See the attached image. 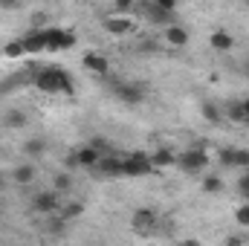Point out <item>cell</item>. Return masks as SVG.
<instances>
[{
	"instance_id": "cell-1",
	"label": "cell",
	"mask_w": 249,
	"mask_h": 246,
	"mask_svg": "<svg viewBox=\"0 0 249 246\" xmlns=\"http://www.w3.org/2000/svg\"><path fill=\"white\" fill-rule=\"evenodd\" d=\"M35 90L47 93V96H72L75 93V81L64 67H44L35 72Z\"/></svg>"
},
{
	"instance_id": "cell-2",
	"label": "cell",
	"mask_w": 249,
	"mask_h": 246,
	"mask_svg": "<svg viewBox=\"0 0 249 246\" xmlns=\"http://www.w3.org/2000/svg\"><path fill=\"white\" fill-rule=\"evenodd\" d=\"M151 174H157V168H154V162H151V154H145V151H130V154L122 157V177L136 180V177H151Z\"/></svg>"
},
{
	"instance_id": "cell-3",
	"label": "cell",
	"mask_w": 249,
	"mask_h": 246,
	"mask_svg": "<svg viewBox=\"0 0 249 246\" xmlns=\"http://www.w3.org/2000/svg\"><path fill=\"white\" fill-rule=\"evenodd\" d=\"M209 162H212V157L206 154V148H186L177 154V168L186 174H194V177H200L209 168Z\"/></svg>"
},
{
	"instance_id": "cell-4",
	"label": "cell",
	"mask_w": 249,
	"mask_h": 246,
	"mask_svg": "<svg viewBox=\"0 0 249 246\" xmlns=\"http://www.w3.org/2000/svg\"><path fill=\"white\" fill-rule=\"evenodd\" d=\"M44 41H47V53H67L75 47V32L53 26V29H44Z\"/></svg>"
},
{
	"instance_id": "cell-5",
	"label": "cell",
	"mask_w": 249,
	"mask_h": 246,
	"mask_svg": "<svg viewBox=\"0 0 249 246\" xmlns=\"http://www.w3.org/2000/svg\"><path fill=\"white\" fill-rule=\"evenodd\" d=\"M102 29H105L107 35H113V38H124V35H133L136 23H133V18H130L127 12H116V15H107V18L102 20Z\"/></svg>"
},
{
	"instance_id": "cell-6",
	"label": "cell",
	"mask_w": 249,
	"mask_h": 246,
	"mask_svg": "<svg viewBox=\"0 0 249 246\" xmlns=\"http://www.w3.org/2000/svg\"><path fill=\"white\" fill-rule=\"evenodd\" d=\"M61 194L55 191V188H50V191H38L35 197H32V209L38 211V214H58V209H61Z\"/></svg>"
},
{
	"instance_id": "cell-7",
	"label": "cell",
	"mask_w": 249,
	"mask_h": 246,
	"mask_svg": "<svg viewBox=\"0 0 249 246\" xmlns=\"http://www.w3.org/2000/svg\"><path fill=\"white\" fill-rule=\"evenodd\" d=\"M102 159V151L96 145H81L70 154V165H78V168H96Z\"/></svg>"
},
{
	"instance_id": "cell-8",
	"label": "cell",
	"mask_w": 249,
	"mask_h": 246,
	"mask_svg": "<svg viewBox=\"0 0 249 246\" xmlns=\"http://www.w3.org/2000/svg\"><path fill=\"white\" fill-rule=\"evenodd\" d=\"M113 96L124 105H139L145 99V87L136 81H122V84H113Z\"/></svg>"
},
{
	"instance_id": "cell-9",
	"label": "cell",
	"mask_w": 249,
	"mask_h": 246,
	"mask_svg": "<svg viewBox=\"0 0 249 246\" xmlns=\"http://www.w3.org/2000/svg\"><path fill=\"white\" fill-rule=\"evenodd\" d=\"M162 38H165V44L168 47H174V50H183L188 47V41H191V35H188V29L183 23H168V26H162Z\"/></svg>"
},
{
	"instance_id": "cell-10",
	"label": "cell",
	"mask_w": 249,
	"mask_h": 246,
	"mask_svg": "<svg viewBox=\"0 0 249 246\" xmlns=\"http://www.w3.org/2000/svg\"><path fill=\"white\" fill-rule=\"evenodd\" d=\"M93 171H99L107 180H116V177H122V157H116V154L107 151V154H102V159H99V165Z\"/></svg>"
},
{
	"instance_id": "cell-11",
	"label": "cell",
	"mask_w": 249,
	"mask_h": 246,
	"mask_svg": "<svg viewBox=\"0 0 249 246\" xmlns=\"http://www.w3.org/2000/svg\"><path fill=\"white\" fill-rule=\"evenodd\" d=\"M157 223H160V217H157L154 209H136V211L130 214V226H133L136 232H154Z\"/></svg>"
},
{
	"instance_id": "cell-12",
	"label": "cell",
	"mask_w": 249,
	"mask_h": 246,
	"mask_svg": "<svg viewBox=\"0 0 249 246\" xmlns=\"http://www.w3.org/2000/svg\"><path fill=\"white\" fill-rule=\"evenodd\" d=\"M81 67L93 75H107L110 72V61L102 55V53H84L81 55Z\"/></svg>"
},
{
	"instance_id": "cell-13",
	"label": "cell",
	"mask_w": 249,
	"mask_h": 246,
	"mask_svg": "<svg viewBox=\"0 0 249 246\" xmlns=\"http://www.w3.org/2000/svg\"><path fill=\"white\" fill-rule=\"evenodd\" d=\"M177 154L180 151H174V148H157V151H151V162H154L157 171L177 168Z\"/></svg>"
},
{
	"instance_id": "cell-14",
	"label": "cell",
	"mask_w": 249,
	"mask_h": 246,
	"mask_svg": "<svg viewBox=\"0 0 249 246\" xmlns=\"http://www.w3.org/2000/svg\"><path fill=\"white\" fill-rule=\"evenodd\" d=\"M142 15H145V20H151V23H160V26H168V23H174V12H165V9H160L154 0L142 6Z\"/></svg>"
},
{
	"instance_id": "cell-15",
	"label": "cell",
	"mask_w": 249,
	"mask_h": 246,
	"mask_svg": "<svg viewBox=\"0 0 249 246\" xmlns=\"http://www.w3.org/2000/svg\"><path fill=\"white\" fill-rule=\"evenodd\" d=\"M20 41H23V50H26V55H41V53H47L44 29H32V32H26Z\"/></svg>"
},
{
	"instance_id": "cell-16",
	"label": "cell",
	"mask_w": 249,
	"mask_h": 246,
	"mask_svg": "<svg viewBox=\"0 0 249 246\" xmlns=\"http://www.w3.org/2000/svg\"><path fill=\"white\" fill-rule=\"evenodd\" d=\"M209 47L217 50V53H232V50H235V38H232V32H226V29H214V32L209 35Z\"/></svg>"
},
{
	"instance_id": "cell-17",
	"label": "cell",
	"mask_w": 249,
	"mask_h": 246,
	"mask_svg": "<svg viewBox=\"0 0 249 246\" xmlns=\"http://www.w3.org/2000/svg\"><path fill=\"white\" fill-rule=\"evenodd\" d=\"M35 177H38V168H35L32 162H23V165L12 168V174H9V180H12L15 185H32Z\"/></svg>"
},
{
	"instance_id": "cell-18",
	"label": "cell",
	"mask_w": 249,
	"mask_h": 246,
	"mask_svg": "<svg viewBox=\"0 0 249 246\" xmlns=\"http://www.w3.org/2000/svg\"><path fill=\"white\" fill-rule=\"evenodd\" d=\"M223 116H226L232 124H249V113L244 110L241 102H229V105L223 107Z\"/></svg>"
},
{
	"instance_id": "cell-19",
	"label": "cell",
	"mask_w": 249,
	"mask_h": 246,
	"mask_svg": "<svg viewBox=\"0 0 249 246\" xmlns=\"http://www.w3.org/2000/svg\"><path fill=\"white\" fill-rule=\"evenodd\" d=\"M223 188H226L223 177H217V174H206V171H203V177H200V191H203V194H220Z\"/></svg>"
},
{
	"instance_id": "cell-20",
	"label": "cell",
	"mask_w": 249,
	"mask_h": 246,
	"mask_svg": "<svg viewBox=\"0 0 249 246\" xmlns=\"http://www.w3.org/2000/svg\"><path fill=\"white\" fill-rule=\"evenodd\" d=\"M3 122H6V127H9V130H20V127H26V122H29V116H26L23 110L12 107V110L6 113V119H3Z\"/></svg>"
},
{
	"instance_id": "cell-21",
	"label": "cell",
	"mask_w": 249,
	"mask_h": 246,
	"mask_svg": "<svg viewBox=\"0 0 249 246\" xmlns=\"http://www.w3.org/2000/svg\"><path fill=\"white\" fill-rule=\"evenodd\" d=\"M3 55H6L9 61H18V58H23V55H26V50H23V41H20V38L9 41V44L3 47Z\"/></svg>"
},
{
	"instance_id": "cell-22",
	"label": "cell",
	"mask_w": 249,
	"mask_h": 246,
	"mask_svg": "<svg viewBox=\"0 0 249 246\" xmlns=\"http://www.w3.org/2000/svg\"><path fill=\"white\" fill-rule=\"evenodd\" d=\"M200 113H203V119H206V122H212V124H217L220 119H223V110H220V107H214L212 102H203V105H200Z\"/></svg>"
},
{
	"instance_id": "cell-23",
	"label": "cell",
	"mask_w": 249,
	"mask_h": 246,
	"mask_svg": "<svg viewBox=\"0 0 249 246\" xmlns=\"http://www.w3.org/2000/svg\"><path fill=\"white\" fill-rule=\"evenodd\" d=\"M58 214H61L64 220L70 223L72 217H81V214H84V206H81V203H61V209H58Z\"/></svg>"
},
{
	"instance_id": "cell-24",
	"label": "cell",
	"mask_w": 249,
	"mask_h": 246,
	"mask_svg": "<svg viewBox=\"0 0 249 246\" xmlns=\"http://www.w3.org/2000/svg\"><path fill=\"white\" fill-rule=\"evenodd\" d=\"M23 151H26L29 157H44V154H47V142H44V139H29V142L23 145Z\"/></svg>"
},
{
	"instance_id": "cell-25",
	"label": "cell",
	"mask_w": 249,
	"mask_h": 246,
	"mask_svg": "<svg viewBox=\"0 0 249 246\" xmlns=\"http://www.w3.org/2000/svg\"><path fill=\"white\" fill-rule=\"evenodd\" d=\"M53 188H55L58 194H64V191H70V188H72V177H70L67 171H61V174H55V177H53Z\"/></svg>"
},
{
	"instance_id": "cell-26",
	"label": "cell",
	"mask_w": 249,
	"mask_h": 246,
	"mask_svg": "<svg viewBox=\"0 0 249 246\" xmlns=\"http://www.w3.org/2000/svg\"><path fill=\"white\" fill-rule=\"evenodd\" d=\"M235 223H238L241 229H249V200L235 209Z\"/></svg>"
},
{
	"instance_id": "cell-27",
	"label": "cell",
	"mask_w": 249,
	"mask_h": 246,
	"mask_svg": "<svg viewBox=\"0 0 249 246\" xmlns=\"http://www.w3.org/2000/svg\"><path fill=\"white\" fill-rule=\"evenodd\" d=\"M232 168H249V151H247V148H235Z\"/></svg>"
},
{
	"instance_id": "cell-28",
	"label": "cell",
	"mask_w": 249,
	"mask_h": 246,
	"mask_svg": "<svg viewBox=\"0 0 249 246\" xmlns=\"http://www.w3.org/2000/svg\"><path fill=\"white\" fill-rule=\"evenodd\" d=\"M232 157H235V148H223V151H217V162H220L223 168H232Z\"/></svg>"
},
{
	"instance_id": "cell-29",
	"label": "cell",
	"mask_w": 249,
	"mask_h": 246,
	"mask_svg": "<svg viewBox=\"0 0 249 246\" xmlns=\"http://www.w3.org/2000/svg\"><path fill=\"white\" fill-rule=\"evenodd\" d=\"M238 188H241V194L249 200V171H244V174L238 177Z\"/></svg>"
},
{
	"instance_id": "cell-30",
	"label": "cell",
	"mask_w": 249,
	"mask_h": 246,
	"mask_svg": "<svg viewBox=\"0 0 249 246\" xmlns=\"http://www.w3.org/2000/svg\"><path fill=\"white\" fill-rule=\"evenodd\" d=\"M23 6V0H0V9L3 12H15V9H20Z\"/></svg>"
},
{
	"instance_id": "cell-31",
	"label": "cell",
	"mask_w": 249,
	"mask_h": 246,
	"mask_svg": "<svg viewBox=\"0 0 249 246\" xmlns=\"http://www.w3.org/2000/svg\"><path fill=\"white\" fill-rule=\"evenodd\" d=\"M154 3L165 12H177V6H180V0H154Z\"/></svg>"
},
{
	"instance_id": "cell-32",
	"label": "cell",
	"mask_w": 249,
	"mask_h": 246,
	"mask_svg": "<svg viewBox=\"0 0 249 246\" xmlns=\"http://www.w3.org/2000/svg\"><path fill=\"white\" fill-rule=\"evenodd\" d=\"M113 6H116V12H130L136 6V0H113Z\"/></svg>"
},
{
	"instance_id": "cell-33",
	"label": "cell",
	"mask_w": 249,
	"mask_h": 246,
	"mask_svg": "<svg viewBox=\"0 0 249 246\" xmlns=\"http://www.w3.org/2000/svg\"><path fill=\"white\" fill-rule=\"evenodd\" d=\"M90 145H96V148H99L102 154H107V151H110V145H107V139H102V136H96V139H93Z\"/></svg>"
},
{
	"instance_id": "cell-34",
	"label": "cell",
	"mask_w": 249,
	"mask_h": 246,
	"mask_svg": "<svg viewBox=\"0 0 249 246\" xmlns=\"http://www.w3.org/2000/svg\"><path fill=\"white\" fill-rule=\"evenodd\" d=\"M241 241H244V238H238V235H232V238H226V244H229V246H235V244H241Z\"/></svg>"
},
{
	"instance_id": "cell-35",
	"label": "cell",
	"mask_w": 249,
	"mask_h": 246,
	"mask_svg": "<svg viewBox=\"0 0 249 246\" xmlns=\"http://www.w3.org/2000/svg\"><path fill=\"white\" fill-rule=\"evenodd\" d=\"M241 105H244V110H247V113H249V99H244V102H241Z\"/></svg>"
},
{
	"instance_id": "cell-36",
	"label": "cell",
	"mask_w": 249,
	"mask_h": 246,
	"mask_svg": "<svg viewBox=\"0 0 249 246\" xmlns=\"http://www.w3.org/2000/svg\"><path fill=\"white\" fill-rule=\"evenodd\" d=\"M0 188H3V177H0Z\"/></svg>"
}]
</instances>
